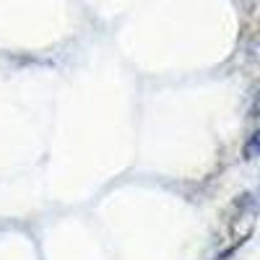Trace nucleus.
I'll use <instances>...</instances> for the list:
<instances>
[{"label": "nucleus", "instance_id": "1", "mask_svg": "<svg viewBox=\"0 0 260 260\" xmlns=\"http://www.w3.org/2000/svg\"><path fill=\"white\" fill-rule=\"evenodd\" d=\"M255 219H257L255 195H250V192L240 195V198L232 203L229 219H226V229H229V237H232V252H234V247H240L242 242H247V237L255 229Z\"/></svg>", "mask_w": 260, "mask_h": 260}, {"label": "nucleus", "instance_id": "2", "mask_svg": "<svg viewBox=\"0 0 260 260\" xmlns=\"http://www.w3.org/2000/svg\"><path fill=\"white\" fill-rule=\"evenodd\" d=\"M245 159H257L260 156V130H252L250 138L245 141V148H242Z\"/></svg>", "mask_w": 260, "mask_h": 260}, {"label": "nucleus", "instance_id": "3", "mask_svg": "<svg viewBox=\"0 0 260 260\" xmlns=\"http://www.w3.org/2000/svg\"><path fill=\"white\" fill-rule=\"evenodd\" d=\"M250 117H252V122H255V127H252V130H260V94H257V96H255V102H252Z\"/></svg>", "mask_w": 260, "mask_h": 260}, {"label": "nucleus", "instance_id": "4", "mask_svg": "<svg viewBox=\"0 0 260 260\" xmlns=\"http://www.w3.org/2000/svg\"><path fill=\"white\" fill-rule=\"evenodd\" d=\"M255 3H257V8H260V0H255Z\"/></svg>", "mask_w": 260, "mask_h": 260}]
</instances>
